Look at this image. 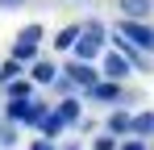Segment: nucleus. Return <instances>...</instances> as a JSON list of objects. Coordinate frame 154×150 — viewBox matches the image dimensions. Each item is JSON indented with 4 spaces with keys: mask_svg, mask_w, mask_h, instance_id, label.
I'll list each match as a JSON object with an SVG mask.
<instances>
[{
    "mask_svg": "<svg viewBox=\"0 0 154 150\" xmlns=\"http://www.w3.org/2000/svg\"><path fill=\"white\" fill-rule=\"evenodd\" d=\"M88 96L100 100V104H121V100H125V88H121V83H112V79H100Z\"/></svg>",
    "mask_w": 154,
    "mask_h": 150,
    "instance_id": "0eeeda50",
    "label": "nucleus"
},
{
    "mask_svg": "<svg viewBox=\"0 0 154 150\" xmlns=\"http://www.w3.org/2000/svg\"><path fill=\"white\" fill-rule=\"evenodd\" d=\"M117 8L125 13V21H146L154 13V0H117Z\"/></svg>",
    "mask_w": 154,
    "mask_h": 150,
    "instance_id": "1a4fd4ad",
    "label": "nucleus"
},
{
    "mask_svg": "<svg viewBox=\"0 0 154 150\" xmlns=\"http://www.w3.org/2000/svg\"><path fill=\"white\" fill-rule=\"evenodd\" d=\"M100 38H88V33H83V38H79L75 42V50H71V54H75V63H92V58H100Z\"/></svg>",
    "mask_w": 154,
    "mask_h": 150,
    "instance_id": "9d476101",
    "label": "nucleus"
},
{
    "mask_svg": "<svg viewBox=\"0 0 154 150\" xmlns=\"http://www.w3.org/2000/svg\"><path fill=\"white\" fill-rule=\"evenodd\" d=\"M104 133H112V138H121V142H125V133H133V113H125V108L108 113V121H104Z\"/></svg>",
    "mask_w": 154,
    "mask_h": 150,
    "instance_id": "423d86ee",
    "label": "nucleus"
},
{
    "mask_svg": "<svg viewBox=\"0 0 154 150\" xmlns=\"http://www.w3.org/2000/svg\"><path fill=\"white\" fill-rule=\"evenodd\" d=\"M129 71H133V67H129V58H125V54H117V50H112V54H104V79L121 83Z\"/></svg>",
    "mask_w": 154,
    "mask_h": 150,
    "instance_id": "6e6552de",
    "label": "nucleus"
},
{
    "mask_svg": "<svg viewBox=\"0 0 154 150\" xmlns=\"http://www.w3.org/2000/svg\"><path fill=\"white\" fill-rule=\"evenodd\" d=\"M67 150H79V146H67Z\"/></svg>",
    "mask_w": 154,
    "mask_h": 150,
    "instance_id": "4be33fe9",
    "label": "nucleus"
},
{
    "mask_svg": "<svg viewBox=\"0 0 154 150\" xmlns=\"http://www.w3.org/2000/svg\"><path fill=\"white\" fill-rule=\"evenodd\" d=\"M29 0H0V8H25Z\"/></svg>",
    "mask_w": 154,
    "mask_h": 150,
    "instance_id": "412c9836",
    "label": "nucleus"
},
{
    "mask_svg": "<svg viewBox=\"0 0 154 150\" xmlns=\"http://www.w3.org/2000/svg\"><path fill=\"white\" fill-rule=\"evenodd\" d=\"M63 75H67V79H71V83H75L79 92H92V88H96V83H100V71H96V67H92V63H75V58H71V63H67V67H63Z\"/></svg>",
    "mask_w": 154,
    "mask_h": 150,
    "instance_id": "7ed1b4c3",
    "label": "nucleus"
},
{
    "mask_svg": "<svg viewBox=\"0 0 154 150\" xmlns=\"http://www.w3.org/2000/svg\"><path fill=\"white\" fill-rule=\"evenodd\" d=\"M92 150H121V138L104 133V138H96V142H92Z\"/></svg>",
    "mask_w": 154,
    "mask_h": 150,
    "instance_id": "a211bd4d",
    "label": "nucleus"
},
{
    "mask_svg": "<svg viewBox=\"0 0 154 150\" xmlns=\"http://www.w3.org/2000/svg\"><path fill=\"white\" fill-rule=\"evenodd\" d=\"M121 150H150V142H142V138H125Z\"/></svg>",
    "mask_w": 154,
    "mask_h": 150,
    "instance_id": "6ab92c4d",
    "label": "nucleus"
},
{
    "mask_svg": "<svg viewBox=\"0 0 154 150\" xmlns=\"http://www.w3.org/2000/svg\"><path fill=\"white\" fill-rule=\"evenodd\" d=\"M4 100H38V96H33V79H29V75L13 79V83L4 88Z\"/></svg>",
    "mask_w": 154,
    "mask_h": 150,
    "instance_id": "f8f14e48",
    "label": "nucleus"
},
{
    "mask_svg": "<svg viewBox=\"0 0 154 150\" xmlns=\"http://www.w3.org/2000/svg\"><path fill=\"white\" fill-rule=\"evenodd\" d=\"M54 92H58V96L67 100V96H75L79 88H75V83H71V79H67V75H58V79H54Z\"/></svg>",
    "mask_w": 154,
    "mask_h": 150,
    "instance_id": "f3484780",
    "label": "nucleus"
},
{
    "mask_svg": "<svg viewBox=\"0 0 154 150\" xmlns=\"http://www.w3.org/2000/svg\"><path fill=\"white\" fill-rule=\"evenodd\" d=\"M42 38H46V33H42V25L33 21V25H25V29H21V33H17V42H13V54H8V58H17V63H21V67H33V63H38V42H42Z\"/></svg>",
    "mask_w": 154,
    "mask_h": 150,
    "instance_id": "f257e3e1",
    "label": "nucleus"
},
{
    "mask_svg": "<svg viewBox=\"0 0 154 150\" xmlns=\"http://www.w3.org/2000/svg\"><path fill=\"white\" fill-rule=\"evenodd\" d=\"M29 150H54V142H46V138H33V142H29Z\"/></svg>",
    "mask_w": 154,
    "mask_h": 150,
    "instance_id": "aec40b11",
    "label": "nucleus"
},
{
    "mask_svg": "<svg viewBox=\"0 0 154 150\" xmlns=\"http://www.w3.org/2000/svg\"><path fill=\"white\" fill-rule=\"evenodd\" d=\"M54 113L63 117V125H67V129H79V121H83V104H79V96L58 100V104H54Z\"/></svg>",
    "mask_w": 154,
    "mask_h": 150,
    "instance_id": "39448f33",
    "label": "nucleus"
},
{
    "mask_svg": "<svg viewBox=\"0 0 154 150\" xmlns=\"http://www.w3.org/2000/svg\"><path fill=\"white\" fill-rule=\"evenodd\" d=\"M13 146H17V125L0 121V150H13Z\"/></svg>",
    "mask_w": 154,
    "mask_h": 150,
    "instance_id": "dca6fc26",
    "label": "nucleus"
},
{
    "mask_svg": "<svg viewBox=\"0 0 154 150\" xmlns=\"http://www.w3.org/2000/svg\"><path fill=\"white\" fill-rule=\"evenodd\" d=\"M79 38H83V25H63V29L54 33V50H63V54H67V50H75Z\"/></svg>",
    "mask_w": 154,
    "mask_h": 150,
    "instance_id": "9b49d317",
    "label": "nucleus"
},
{
    "mask_svg": "<svg viewBox=\"0 0 154 150\" xmlns=\"http://www.w3.org/2000/svg\"><path fill=\"white\" fill-rule=\"evenodd\" d=\"M63 129H67V125H63V117H58V113H54V108H50V117L42 121V138H46V142H54V138H58Z\"/></svg>",
    "mask_w": 154,
    "mask_h": 150,
    "instance_id": "2eb2a0df",
    "label": "nucleus"
},
{
    "mask_svg": "<svg viewBox=\"0 0 154 150\" xmlns=\"http://www.w3.org/2000/svg\"><path fill=\"white\" fill-rule=\"evenodd\" d=\"M21 75H29V71L17 63V58H4V63H0V88H8V83H13V79H21Z\"/></svg>",
    "mask_w": 154,
    "mask_h": 150,
    "instance_id": "ddd939ff",
    "label": "nucleus"
},
{
    "mask_svg": "<svg viewBox=\"0 0 154 150\" xmlns=\"http://www.w3.org/2000/svg\"><path fill=\"white\" fill-rule=\"evenodd\" d=\"M117 33H121L125 42H133L142 54H154V29H150L146 21H121V25H117Z\"/></svg>",
    "mask_w": 154,
    "mask_h": 150,
    "instance_id": "f03ea898",
    "label": "nucleus"
},
{
    "mask_svg": "<svg viewBox=\"0 0 154 150\" xmlns=\"http://www.w3.org/2000/svg\"><path fill=\"white\" fill-rule=\"evenodd\" d=\"M63 75V67H54L50 58H38L33 67H29V79H33V88H54V79Z\"/></svg>",
    "mask_w": 154,
    "mask_h": 150,
    "instance_id": "20e7f679",
    "label": "nucleus"
},
{
    "mask_svg": "<svg viewBox=\"0 0 154 150\" xmlns=\"http://www.w3.org/2000/svg\"><path fill=\"white\" fill-rule=\"evenodd\" d=\"M133 138H154V113H133Z\"/></svg>",
    "mask_w": 154,
    "mask_h": 150,
    "instance_id": "4468645a",
    "label": "nucleus"
}]
</instances>
